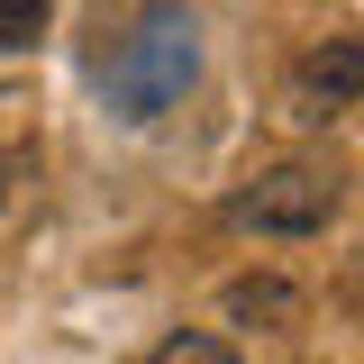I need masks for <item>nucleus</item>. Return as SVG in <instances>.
<instances>
[{
    "label": "nucleus",
    "instance_id": "20e7f679",
    "mask_svg": "<svg viewBox=\"0 0 364 364\" xmlns=\"http://www.w3.org/2000/svg\"><path fill=\"white\" fill-rule=\"evenodd\" d=\"M228 328H301V282H282V273H237L219 291Z\"/></svg>",
    "mask_w": 364,
    "mask_h": 364
},
{
    "label": "nucleus",
    "instance_id": "f03ea898",
    "mask_svg": "<svg viewBox=\"0 0 364 364\" xmlns=\"http://www.w3.org/2000/svg\"><path fill=\"white\" fill-rule=\"evenodd\" d=\"M328 210H337V173L328 164H264V173L228 200V219L255 228V237H318Z\"/></svg>",
    "mask_w": 364,
    "mask_h": 364
},
{
    "label": "nucleus",
    "instance_id": "f257e3e1",
    "mask_svg": "<svg viewBox=\"0 0 364 364\" xmlns=\"http://www.w3.org/2000/svg\"><path fill=\"white\" fill-rule=\"evenodd\" d=\"M200 73V46H191V18L182 9H155L128 46H119V64H109V100L128 109V119H164L182 91Z\"/></svg>",
    "mask_w": 364,
    "mask_h": 364
},
{
    "label": "nucleus",
    "instance_id": "39448f33",
    "mask_svg": "<svg viewBox=\"0 0 364 364\" xmlns=\"http://www.w3.org/2000/svg\"><path fill=\"white\" fill-rule=\"evenodd\" d=\"M146 364H237V346H228V337H210V328H182V337H164Z\"/></svg>",
    "mask_w": 364,
    "mask_h": 364
},
{
    "label": "nucleus",
    "instance_id": "0eeeda50",
    "mask_svg": "<svg viewBox=\"0 0 364 364\" xmlns=\"http://www.w3.org/2000/svg\"><path fill=\"white\" fill-rule=\"evenodd\" d=\"M0 200H9V164H0Z\"/></svg>",
    "mask_w": 364,
    "mask_h": 364
},
{
    "label": "nucleus",
    "instance_id": "7ed1b4c3",
    "mask_svg": "<svg viewBox=\"0 0 364 364\" xmlns=\"http://www.w3.org/2000/svg\"><path fill=\"white\" fill-rule=\"evenodd\" d=\"M337 100H364V37H318L301 55V119H328Z\"/></svg>",
    "mask_w": 364,
    "mask_h": 364
},
{
    "label": "nucleus",
    "instance_id": "423d86ee",
    "mask_svg": "<svg viewBox=\"0 0 364 364\" xmlns=\"http://www.w3.org/2000/svg\"><path fill=\"white\" fill-rule=\"evenodd\" d=\"M46 9H55V0H0V46H37Z\"/></svg>",
    "mask_w": 364,
    "mask_h": 364
}]
</instances>
